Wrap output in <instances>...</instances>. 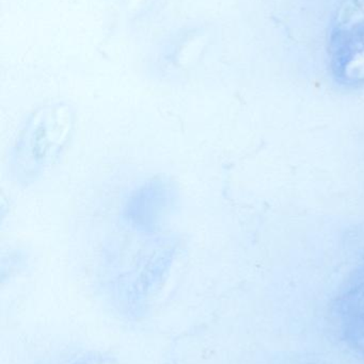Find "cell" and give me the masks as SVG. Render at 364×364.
<instances>
[{"mask_svg": "<svg viewBox=\"0 0 364 364\" xmlns=\"http://www.w3.org/2000/svg\"><path fill=\"white\" fill-rule=\"evenodd\" d=\"M76 111L66 104L32 110L21 122L9 153V173L21 186L48 174L68 153L76 134Z\"/></svg>", "mask_w": 364, "mask_h": 364, "instance_id": "obj_1", "label": "cell"}]
</instances>
